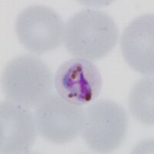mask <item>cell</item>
I'll use <instances>...</instances> for the list:
<instances>
[{"mask_svg": "<svg viewBox=\"0 0 154 154\" xmlns=\"http://www.w3.org/2000/svg\"><path fill=\"white\" fill-rule=\"evenodd\" d=\"M119 29L114 19L100 9H84L70 17L63 31V44L74 58L103 60L115 48Z\"/></svg>", "mask_w": 154, "mask_h": 154, "instance_id": "cell-1", "label": "cell"}, {"mask_svg": "<svg viewBox=\"0 0 154 154\" xmlns=\"http://www.w3.org/2000/svg\"><path fill=\"white\" fill-rule=\"evenodd\" d=\"M2 88L6 100L28 109H35L53 92V75L35 55H21L4 68Z\"/></svg>", "mask_w": 154, "mask_h": 154, "instance_id": "cell-2", "label": "cell"}, {"mask_svg": "<svg viewBox=\"0 0 154 154\" xmlns=\"http://www.w3.org/2000/svg\"><path fill=\"white\" fill-rule=\"evenodd\" d=\"M85 112L82 137L88 148L98 153L119 149L126 140L129 126L126 109L116 102L100 100L89 104Z\"/></svg>", "mask_w": 154, "mask_h": 154, "instance_id": "cell-3", "label": "cell"}, {"mask_svg": "<svg viewBox=\"0 0 154 154\" xmlns=\"http://www.w3.org/2000/svg\"><path fill=\"white\" fill-rule=\"evenodd\" d=\"M34 115L39 135L57 145L73 141L82 135L86 126L85 109L53 92L35 109Z\"/></svg>", "mask_w": 154, "mask_h": 154, "instance_id": "cell-4", "label": "cell"}, {"mask_svg": "<svg viewBox=\"0 0 154 154\" xmlns=\"http://www.w3.org/2000/svg\"><path fill=\"white\" fill-rule=\"evenodd\" d=\"M65 24L54 9L42 5L25 8L16 18V32L19 42L30 53L43 55L63 42Z\"/></svg>", "mask_w": 154, "mask_h": 154, "instance_id": "cell-5", "label": "cell"}, {"mask_svg": "<svg viewBox=\"0 0 154 154\" xmlns=\"http://www.w3.org/2000/svg\"><path fill=\"white\" fill-rule=\"evenodd\" d=\"M57 94L73 105H87L100 95L103 79L94 63L79 58H72L59 67L54 78Z\"/></svg>", "mask_w": 154, "mask_h": 154, "instance_id": "cell-6", "label": "cell"}, {"mask_svg": "<svg viewBox=\"0 0 154 154\" xmlns=\"http://www.w3.org/2000/svg\"><path fill=\"white\" fill-rule=\"evenodd\" d=\"M35 115L26 108L5 100L0 103V152L26 153L37 137Z\"/></svg>", "mask_w": 154, "mask_h": 154, "instance_id": "cell-7", "label": "cell"}, {"mask_svg": "<svg viewBox=\"0 0 154 154\" xmlns=\"http://www.w3.org/2000/svg\"><path fill=\"white\" fill-rule=\"evenodd\" d=\"M120 47L125 61L133 69L146 76H153V15L135 18L123 30Z\"/></svg>", "mask_w": 154, "mask_h": 154, "instance_id": "cell-8", "label": "cell"}, {"mask_svg": "<svg viewBox=\"0 0 154 154\" xmlns=\"http://www.w3.org/2000/svg\"><path fill=\"white\" fill-rule=\"evenodd\" d=\"M153 89V76L143 77L135 83L128 100L129 109L133 117L148 126L154 123Z\"/></svg>", "mask_w": 154, "mask_h": 154, "instance_id": "cell-9", "label": "cell"}]
</instances>
